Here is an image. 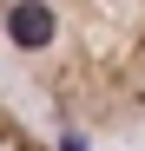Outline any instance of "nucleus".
I'll list each match as a JSON object with an SVG mask.
<instances>
[{
  "label": "nucleus",
  "mask_w": 145,
  "mask_h": 151,
  "mask_svg": "<svg viewBox=\"0 0 145 151\" xmlns=\"http://www.w3.org/2000/svg\"><path fill=\"white\" fill-rule=\"evenodd\" d=\"M0 40L72 132H145V0H0Z\"/></svg>",
  "instance_id": "1"
},
{
  "label": "nucleus",
  "mask_w": 145,
  "mask_h": 151,
  "mask_svg": "<svg viewBox=\"0 0 145 151\" xmlns=\"http://www.w3.org/2000/svg\"><path fill=\"white\" fill-rule=\"evenodd\" d=\"M0 151H53V138H40L27 118L7 112V99H0Z\"/></svg>",
  "instance_id": "2"
}]
</instances>
